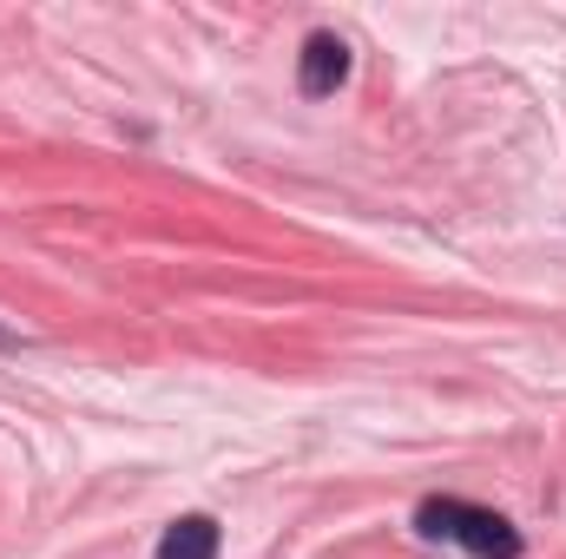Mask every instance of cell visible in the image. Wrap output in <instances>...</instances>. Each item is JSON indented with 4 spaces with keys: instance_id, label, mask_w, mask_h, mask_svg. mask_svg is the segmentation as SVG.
Returning a JSON list of instances; mask_svg holds the SVG:
<instances>
[{
    "instance_id": "cell-1",
    "label": "cell",
    "mask_w": 566,
    "mask_h": 559,
    "mask_svg": "<svg viewBox=\"0 0 566 559\" xmlns=\"http://www.w3.org/2000/svg\"><path fill=\"white\" fill-rule=\"evenodd\" d=\"M422 534L428 540H461L468 553H481V559H514L521 553V534H514L501 514L454 507V500H428L422 507Z\"/></svg>"
},
{
    "instance_id": "cell-3",
    "label": "cell",
    "mask_w": 566,
    "mask_h": 559,
    "mask_svg": "<svg viewBox=\"0 0 566 559\" xmlns=\"http://www.w3.org/2000/svg\"><path fill=\"white\" fill-rule=\"evenodd\" d=\"M158 559H218V527H211L205 514L178 520V527L158 540Z\"/></svg>"
},
{
    "instance_id": "cell-2",
    "label": "cell",
    "mask_w": 566,
    "mask_h": 559,
    "mask_svg": "<svg viewBox=\"0 0 566 559\" xmlns=\"http://www.w3.org/2000/svg\"><path fill=\"white\" fill-rule=\"evenodd\" d=\"M343 73H349V46H343L336 33H316V40L303 46V73H296V80H303V93H310V99H323V93H336V86H343Z\"/></svg>"
}]
</instances>
